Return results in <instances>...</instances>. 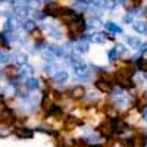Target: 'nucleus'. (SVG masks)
Returning a JSON list of instances; mask_svg holds the SVG:
<instances>
[{"mask_svg":"<svg viewBox=\"0 0 147 147\" xmlns=\"http://www.w3.org/2000/svg\"><path fill=\"white\" fill-rule=\"evenodd\" d=\"M65 30V38L68 41H77L80 40L82 34L87 31V19H85L84 13H81L75 21H72L71 24H68V25L63 28Z\"/></svg>","mask_w":147,"mask_h":147,"instance_id":"nucleus-1","label":"nucleus"},{"mask_svg":"<svg viewBox=\"0 0 147 147\" xmlns=\"http://www.w3.org/2000/svg\"><path fill=\"white\" fill-rule=\"evenodd\" d=\"M97 134L102 137V138H112L115 136V119L110 118V116H106L99 125L96 128Z\"/></svg>","mask_w":147,"mask_h":147,"instance_id":"nucleus-2","label":"nucleus"},{"mask_svg":"<svg viewBox=\"0 0 147 147\" xmlns=\"http://www.w3.org/2000/svg\"><path fill=\"white\" fill-rule=\"evenodd\" d=\"M2 75H3V80L6 82H12V84H18V80L21 77V71H19V66L15 65V63H6L3 65V69H2Z\"/></svg>","mask_w":147,"mask_h":147,"instance_id":"nucleus-3","label":"nucleus"},{"mask_svg":"<svg viewBox=\"0 0 147 147\" xmlns=\"http://www.w3.org/2000/svg\"><path fill=\"white\" fill-rule=\"evenodd\" d=\"M16 112L15 109L12 107H2L0 109V125L2 127H7V128H12L16 125Z\"/></svg>","mask_w":147,"mask_h":147,"instance_id":"nucleus-4","label":"nucleus"},{"mask_svg":"<svg viewBox=\"0 0 147 147\" xmlns=\"http://www.w3.org/2000/svg\"><path fill=\"white\" fill-rule=\"evenodd\" d=\"M66 94L72 102H81L85 99V94H87V87L84 84H74L72 87H66Z\"/></svg>","mask_w":147,"mask_h":147,"instance_id":"nucleus-5","label":"nucleus"},{"mask_svg":"<svg viewBox=\"0 0 147 147\" xmlns=\"http://www.w3.org/2000/svg\"><path fill=\"white\" fill-rule=\"evenodd\" d=\"M63 5L57 2V0H49L47 3H44L41 6V10L44 12L46 18H52V19H56L60 13V10H62Z\"/></svg>","mask_w":147,"mask_h":147,"instance_id":"nucleus-6","label":"nucleus"},{"mask_svg":"<svg viewBox=\"0 0 147 147\" xmlns=\"http://www.w3.org/2000/svg\"><path fill=\"white\" fill-rule=\"evenodd\" d=\"M69 78H71V75H69L68 69L62 66V68H59L53 74L52 81L55 84V87H57V88H66L68 87V82H69Z\"/></svg>","mask_w":147,"mask_h":147,"instance_id":"nucleus-7","label":"nucleus"},{"mask_svg":"<svg viewBox=\"0 0 147 147\" xmlns=\"http://www.w3.org/2000/svg\"><path fill=\"white\" fill-rule=\"evenodd\" d=\"M82 125H84V121L80 116H75V115H65V118L62 121V129L68 131V132L75 131L77 128H80Z\"/></svg>","mask_w":147,"mask_h":147,"instance_id":"nucleus-8","label":"nucleus"},{"mask_svg":"<svg viewBox=\"0 0 147 147\" xmlns=\"http://www.w3.org/2000/svg\"><path fill=\"white\" fill-rule=\"evenodd\" d=\"M93 85H94L96 91H99L102 94H107V96H110V93L113 91V87H115V84L109 82L106 80H102V78H94L93 80Z\"/></svg>","mask_w":147,"mask_h":147,"instance_id":"nucleus-9","label":"nucleus"},{"mask_svg":"<svg viewBox=\"0 0 147 147\" xmlns=\"http://www.w3.org/2000/svg\"><path fill=\"white\" fill-rule=\"evenodd\" d=\"M12 134L19 140H30L34 137V129H31L28 127H24V125H16L12 129Z\"/></svg>","mask_w":147,"mask_h":147,"instance_id":"nucleus-10","label":"nucleus"},{"mask_svg":"<svg viewBox=\"0 0 147 147\" xmlns=\"http://www.w3.org/2000/svg\"><path fill=\"white\" fill-rule=\"evenodd\" d=\"M10 62L18 65V66H21L24 63H28L30 62V56H28L27 52H24V50H16L13 53L10 52Z\"/></svg>","mask_w":147,"mask_h":147,"instance_id":"nucleus-11","label":"nucleus"},{"mask_svg":"<svg viewBox=\"0 0 147 147\" xmlns=\"http://www.w3.org/2000/svg\"><path fill=\"white\" fill-rule=\"evenodd\" d=\"M107 41V32L106 31H93L90 32V43L91 44H105Z\"/></svg>","mask_w":147,"mask_h":147,"instance_id":"nucleus-12","label":"nucleus"},{"mask_svg":"<svg viewBox=\"0 0 147 147\" xmlns=\"http://www.w3.org/2000/svg\"><path fill=\"white\" fill-rule=\"evenodd\" d=\"M134 107H136L138 112H143L144 109H147V94L146 93L134 96Z\"/></svg>","mask_w":147,"mask_h":147,"instance_id":"nucleus-13","label":"nucleus"},{"mask_svg":"<svg viewBox=\"0 0 147 147\" xmlns=\"http://www.w3.org/2000/svg\"><path fill=\"white\" fill-rule=\"evenodd\" d=\"M25 85H27V88L31 93L40 91L41 90V80H40V77H31V78H28V81L25 82Z\"/></svg>","mask_w":147,"mask_h":147,"instance_id":"nucleus-14","label":"nucleus"},{"mask_svg":"<svg viewBox=\"0 0 147 147\" xmlns=\"http://www.w3.org/2000/svg\"><path fill=\"white\" fill-rule=\"evenodd\" d=\"M37 27H38V22H35L32 18H27V19H24L21 22V30L25 32V34H30L32 30H35Z\"/></svg>","mask_w":147,"mask_h":147,"instance_id":"nucleus-15","label":"nucleus"},{"mask_svg":"<svg viewBox=\"0 0 147 147\" xmlns=\"http://www.w3.org/2000/svg\"><path fill=\"white\" fill-rule=\"evenodd\" d=\"M19 71H21V75L25 77V78H31V77H35V66L31 65L30 62L28 63H24L19 66Z\"/></svg>","mask_w":147,"mask_h":147,"instance_id":"nucleus-16","label":"nucleus"},{"mask_svg":"<svg viewBox=\"0 0 147 147\" xmlns=\"http://www.w3.org/2000/svg\"><path fill=\"white\" fill-rule=\"evenodd\" d=\"M38 55H40V59L43 60L44 63H50V62H57V60H59V59H57V57H56V56H55V55H53V53H52L50 50H49L47 47H46V49H43V50H41V52H40Z\"/></svg>","mask_w":147,"mask_h":147,"instance_id":"nucleus-17","label":"nucleus"},{"mask_svg":"<svg viewBox=\"0 0 147 147\" xmlns=\"http://www.w3.org/2000/svg\"><path fill=\"white\" fill-rule=\"evenodd\" d=\"M103 25H105L106 31H107V32H110V34H122V32H124L122 27H121V25H118L116 22L106 21V22H103Z\"/></svg>","mask_w":147,"mask_h":147,"instance_id":"nucleus-18","label":"nucleus"},{"mask_svg":"<svg viewBox=\"0 0 147 147\" xmlns=\"http://www.w3.org/2000/svg\"><path fill=\"white\" fill-rule=\"evenodd\" d=\"M132 28L137 34L140 35H146L147 34V22L146 21H134L132 22Z\"/></svg>","mask_w":147,"mask_h":147,"instance_id":"nucleus-19","label":"nucleus"},{"mask_svg":"<svg viewBox=\"0 0 147 147\" xmlns=\"http://www.w3.org/2000/svg\"><path fill=\"white\" fill-rule=\"evenodd\" d=\"M125 43H127L128 49H138V47L141 46V38H138V37L128 35V37H125Z\"/></svg>","mask_w":147,"mask_h":147,"instance_id":"nucleus-20","label":"nucleus"},{"mask_svg":"<svg viewBox=\"0 0 147 147\" xmlns=\"http://www.w3.org/2000/svg\"><path fill=\"white\" fill-rule=\"evenodd\" d=\"M131 140H132L134 147H146V144H147V138L144 136H141V134H136L134 137H131Z\"/></svg>","mask_w":147,"mask_h":147,"instance_id":"nucleus-21","label":"nucleus"},{"mask_svg":"<svg viewBox=\"0 0 147 147\" xmlns=\"http://www.w3.org/2000/svg\"><path fill=\"white\" fill-rule=\"evenodd\" d=\"M136 68L138 71H141L143 74H146L147 72V59L143 57V56H140L138 59H136Z\"/></svg>","mask_w":147,"mask_h":147,"instance_id":"nucleus-22","label":"nucleus"},{"mask_svg":"<svg viewBox=\"0 0 147 147\" xmlns=\"http://www.w3.org/2000/svg\"><path fill=\"white\" fill-rule=\"evenodd\" d=\"M0 49H3V50H7V52H12V47L10 44H9V41L6 40V37H5V34L0 31Z\"/></svg>","mask_w":147,"mask_h":147,"instance_id":"nucleus-23","label":"nucleus"},{"mask_svg":"<svg viewBox=\"0 0 147 147\" xmlns=\"http://www.w3.org/2000/svg\"><path fill=\"white\" fill-rule=\"evenodd\" d=\"M10 62V52L0 49V65H6Z\"/></svg>","mask_w":147,"mask_h":147,"instance_id":"nucleus-24","label":"nucleus"},{"mask_svg":"<svg viewBox=\"0 0 147 147\" xmlns=\"http://www.w3.org/2000/svg\"><path fill=\"white\" fill-rule=\"evenodd\" d=\"M103 3H105V9L113 10L118 5H121V0H103Z\"/></svg>","mask_w":147,"mask_h":147,"instance_id":"nucleus-25","label":"nucleus"},{"mask_svg":"<svg viewBox=\"0 0 147 147\" xmlns=\"http://www.w3.org/2000/svg\"><path fill=\"white\" fill-rule=\"evenodd\" d=\"M107 59H109V62H115V60H118L119 59V55H118V52L115 50V47H112V49H109V50H107Z\"/></svg>","mask_w":147,"mask_h":147,"instance_id":"nucleus-26","label":"nucleus"},{"mask_svg":"<svg viewBox=\"0 0 147 147\" xmlns=\"http://www.w3.org/2000/svg\"><path fill=\"white\" fill-rule=\"evenodd\" d=\"M134 21H136V15H134V12H127V13L124 15V18H122V22L127 24V25L132 24Z\"/></svg>","mask_w":147,"mask_h":147,"instance_id":"nucleus-27","label":"nucleus"},{"mask_svg":"<svg viewBox=\"0 0 147 147\" xmlns=\"http://www.w3.org/2000/svg\"><path fill=\"white\" fill-rule=\"evenodd\" d=\"M115 50H116L118 55L121 56V55H125V53L128 52V47H127L125 44H122V43H118V44H115Z\"/></svg>","mask_w":147,"mask_h":147,"instance_id":"nucleus-28","label":"nucleus"},{"mask_svg":"<svg viewBox=\"0 0 147 147\" xmlns=\"http://www.w3.org/2000/svg\"><path fill=\"white\" fill-rule=\"evenodd\" d=\"M119 144H121V147H134L131 138H121L119 140Z\"/></svg>","mask_w":147,"mask_h":147,"instance_id":"nucleus-29","label":"nucleus"},{"mask_svg":"<svg viewBox=\"0 0 147 147\" xmlns=\"http://www.w3.org/2000/svg\"><path fill=\"white\" fill-rule=\"evenodd\" d=\"M138 50H140V55L143 56L144 53H147V41L146 43H141V46L138 47Z\"/></svg>","mask_w":147,"mask_h":147,"instance_id":"nucleus-30","label":"nucleus"},{"mask_svg":"<svg viewBox=\"0 0 147 147\" xmlns=\"http://www.w3.org/2000/svg\"><path fill=\"white\" fill-rule=\"evenodd\" d=\"M6 106V100H5V96L2 94V93H0V109H2V107H5Z\"/></svg>","mask_w":147,"mask_h":147,"instance_id":"nucleus-31","label":"nucleus"},{"mask_svg":"<svg viewBox=\"0 0 147 147\" xmlns=\"http://www.w3.org/2000/svg\"><path fill=\"white\" fill-rule=\"evenodd\" d=\"M131 2H132L134 7H140V6H141V3H143V0H131Z\"/></svg>","mask_w":147,"mask_h":147,"instance_id":"nucleus-32","label":"nucleus"},{"mask_svg":"<svg viewBox=\"0 0 147 147\" xmlns=\"http://www.w3.org/2000/svg\"><path fill=\"white\" fill-rule=\"evenodd\" d=\"M141 116H143V119L147 122V109H144L143 112H141Z\"/></svg>","mask_w":147,"mask_h":147,"instance_id":"nucleus-33","label":"nucleus"},{"mask_svg":"<svg viewBox=\"0 0 147 147\" xmlns=\"http://www.w3.org/2000/svg\"><path fill=\"white\" fill-rule=\"evenodd\" d=\"M34 2H37L38 5H41V6H43L44 3H47V2H49V0H34Z\"/></svg>","mask_w":147,"mask_h":147,"instance_id":"nucleus-34","label":"nucleus"},{"mask_svg":"<svg viewBox=\"0 0 147 147\" xmlns=\"http://www.w3.org/2000/svg\"><path fill=\"white\" fill-rule=\"evenodd\" d=\"M144 78H146V80H147V72H146V74H144Z\"/></svg>","mask_w":147,"mask_h":147,"instance_id":"nucleus-35","label":"nucleus"},{"mask_svg":"<svg viewBox=\"0 0 147 147\" xmlns=\"http://www.w3.org/2000/svg\"><path fill=\"white\" fill-rule=\"evenodd\" d=\"M146 94H147V90H146Z\"/></svg>","mask_w":147,"mask_h":147,"instance_id":"nucleus-36","label":"nucleus"}]
</instances>
